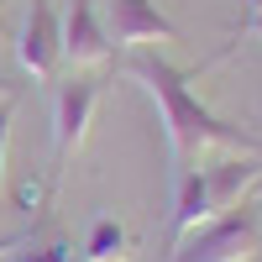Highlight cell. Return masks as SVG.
I'll return each instance as SVG.
<instances>
[{
	"instance_id": "6da1fadb",
	"label": "cell",
	"mask_w": 262,
	"mask_h": 262,
	"mask_svg": "<svg viewBox=\"0 0 262 262\" xmlns=\"http://www.w3.org/2000/svg\"><path fill=\"white\" fill-rule=\"evenodd\" d=\"M126 74L137 79L152 100H158L163 137H168V152H173L179 163L200 158V152H210V147H236V152H252V158H262V142L252 137V131L221 121L200 95L189 90V74L173 69L168 58H158V53H137V58L126 63Z\"/></svg>"
},
{
	"instance_id": "7a4b0ae2",
	"label": "cell",
	"mask_w": 262,
	"mask_h": 262,
	"mask_svg": "<svg viewBox=\"0 0 262 262\" xmlns=\"http://www.w3.org/2000/svg\"><path fill=\"white\" fill-rule=\"evenodd\" d=\"M11 48H16V69L32 84H53L58 79V69H63V27H58V11L48 0H27Z\"/></svg>"
},
{
	"instance_id": "3957f363",
	"label": "cell",
	"mask_w": 262,
	"mask_h": 262,
	"mask_svg": "<svg viewBox=\"0 0 262 262\" xmlns=\"http://www.w3.org/2000/svg\"><path fill=\"white\" fill-rule=\"evenodd\" d=\"M252 252H257L252 215H215L210 226H200L173 247V262H247Z\"/></svg>"
},
{
	"instance_id": "277c9868",
	"label": "cell",
	"mask_w": 262,
	"mask_h": 262,
	"mask_svg": "<svg viewBox=\"0 0 262 262\" xmlns=\"http://www.w3.org/2000/svg\"><path fill=\"white\" fill-rule=\"evenodd\" d=\"M95 111H100L95 79H63L58 84V95H53V152H58V163H69L84 147V137L95 126Z\"/></svg>"
},
{
	"instance_id": "5b68a950",
	"label": "cell",
	"mask_w": 262,
	"mask_h": 262,
	"mask_svg": "<svg viewBox=\"0 0 262 262\" xmlns=\"http://www.w3.org/2000/svg\"><path fill=\"white\" fill-rule=\"evenodd\" d=\"M105 37L111 48H147V42H179V27L152 0H105Z\"/></svg>"
},
{
	"instance_id": "8992f818",
	"label": "cell",
	"mask_w": 262,
	"mask_h": 262,
	"mask_svg": "<svg viewBox=\"0 0 262 262\" xmlns=\"http://www.w3.org/2000/svg\"><path fill=\"white\" fill-rule=\"evenodd\" d=\"M58 27H63V63L69 69H100V63H111L116 48L105 37V21L95 11V0H69Z\"/></svg>"
},
{
	"instance_id": "52a82bcc",
	"label": "cell",
	"mask_w": 262,
	"mask_h": 262,
	"mask_svg": "<svg viewBox=\"0 0 262 262\" xmlns=\"http://www.w3.org/2000/svg\"><path fill=\"white\" fill-rule=\"evenodd\" d=\"M257 179H262V158H252V152H236V158H226V163L205 168V189H210L215 215L236 210V205H242L247 194L257 189Z\"/></svg>"
},
{
	"instance_id": "ba28073f",
	"label": "cell",
	"mask_w": 262,
	"mask_h": 262,
	"mask_svg": "<svg viewBox=\"0 0 262 262\" xmlns=\"http://www.w3.org/2000/svg\"><path fill=\"white\" fill-rule=\"evenodd\" d=\"M210 221H215V205H210V189H205V168H184L179 194H173V247Z\"/></svg>"
},
{
	"instance_id": "9c48e42d",
	"label": "cell",
	"mask_w": 262,
	"mask_h": 262,
	"mask_svg": "<svg viewBox=\"0 0 262 262\" xmlns=\"http://www.w3.org/2000/svg\"><path fill=\"white\" fill-rule=\"evenodd\" d=\"M131 257V231L121 221H95L90 236H84V262H126Z\"/></svg>"
},
{
	"instance_id": "30bf717a",
	"label": "cell",
	"mask_w": 262,
	"mask_h": 262,
	"mask_svg": "<svg viewBox=\"0 0 262 262\" xmlns=\"http://www.w3.org/2000/svg\"><path fill=\"white\" fill-rule=\"evenodd\" d=\"M11 111H16V100L0 105V189H6V142H11Z\"/></svg>"
},
{
	"instance_id": "8fae6325",
	"label": "cell",
	"mask_w": 262,
	"mask_h": 262,
	"mask_svg": "<svg viewBox=\"0 0 262 262\" xmlns=\"http://www.w3.org/2000/svg\"><path fill=\"white\" fill-rule=\"evenodd\" d=\"M21 262H74V252L63 247V242H53V247H42V252H32V257H21Z\"/></svg>"
},
{
	"instance_id": "7c38bea8",
	"label": "cell",
	"mask_w": 262,
	"mask_h": 262,
	"mask_svg": "<svg viewBox=\"0 0 262 262\" xmlns=\"http://www.w3.org/2000/svg\"><path fill=\"white\" fill-rule=\"evenodd\" d=\"M242 37L262 42V0H247V21H242Z\"/></svg>"
},
{
	"instance_id": "4fadbf2b",
	"label": "cell",
	"mask_w": 262,
	"mask_h": 262,
	"mask_svg": "<svg viewBox=\"0 0 262 262\" xmlns=\"http://www.w3.org/2000/svg\"><path fill=\"white\" fill-rule=\"evenodd\" d=\"M21 242H32V231H21V236H0V257H6L11 247H21Z\"/></svg>"
},
{
	"instance_id": "5bb4252c",
	"label": "cell",
	"mask_w": 262,
	"mask_h": 262,
	"mask_svg": "<svg viewBox=\"0 0 262 262\" xmlns=\"http://www.w3.org/2000/svg\"><path fill=\"white\" fill-rule=\"evenodd\" d=\"M0 100H16V84H6V79H0Z\"/></svg>"
},
{
	"instance_id": "9a60e30c",
	"label": "cell",
	"mask_w": 262,
	"mask_h": 262,
	"mask_svg": "<svg viewBox=\"0 0 262 262\" xmlns=\"http://www.w3.org/2000/svg\"><path fill=\"white\" fill-rule=\"evenodd\" d=\"M252 194H257V200H262V179H257V189H252Z\"/></svg>"
},
{
	"instance_id": "2e32d148",
	"label": "cell",
	"mask_w": 262,
	"mask_h": 262,
	"mask_svg": "<svg viewBox=\"0 0 262 262\" xmlns=\"http://www.w3.org/2000/svg\"><path fill=\"white\" fill-rule=\"evenodd\" d=\"M79 262H84V257H79Z\"/></svg>"
}]
</instances>
